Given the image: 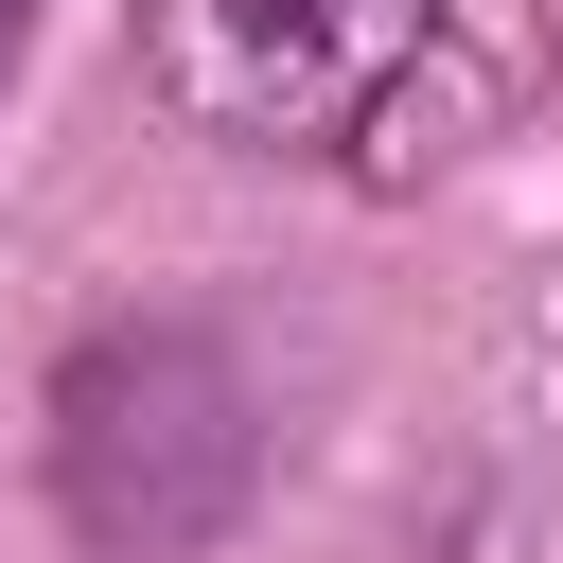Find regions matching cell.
<instances>
[{"instance_id":"7a4b0ae2","label":"cell","mask_w":563,"mask_h":563,"mask_svg":"<svg viewBox=\"0 0 563 563\" xmlns=\"http://www.w3.org/2000/svg\"><path fill=\"white\" fill-rule=\"evenodd\" d=\"M422 70V0H176V106L229 141H352Z\"/></svg>"},{"instance_id":"6da1fadb","label":"cell","mask_w":563,"mask_h":563,"mask_svg":"<svg viewBox=\"0 0 563 563\" xmlns=\"http://www.w3.org/2000/svg\"><path fill=\"white\" fill-rule=\"evenodd\" d=\"M35 457H53L70 545L194 563L264 493V387H246V352L211 317H106V334H70V369L35 405Z\"/></svg>"},{"instance_id":"3957f363","label":"cell","mask_w":563,"mask_h":563,"mask_svg":"<svg viewBox=\"0 0 563 563\" xmlns=\"http://www.w3.org/2000/svg\"><path fill=\"white\" fill-rule=\"evenodd\" d=\"M18 53H35V0H0V88H18Z\"/></svg>"}]
</instances>
